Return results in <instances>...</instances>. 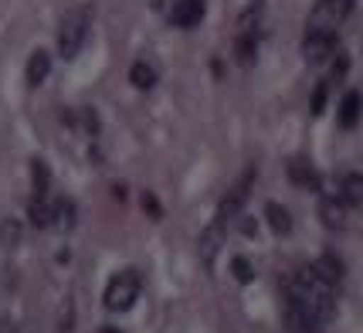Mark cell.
Listing matches in <instances>:
<instances>
[{"mask_svg": "<svg viewBox=\"0 0 363 333\" xmlns=\"http://www.w3.org/2000/svg\"><path fill=\"white\" fill-rule=\"evenodd\" d=\"M289 177H292L296 184H302V187L319 190V177H316V170H313L306 160H292V163H289Z\"/></svg>", "mask_w": 363, "mask_h": 333, "instance_id": "14", "label": "cell"}, {"mask_svg": "<svg viewBox=\"0 0 363 333\" xmlns=\"http://www.w3.org/2000/svg\"><path fill=\"white\" fill-rule=\"evenodd\" d=\"M143 207L150 211V218H153V222H157V218H163V211H160V204H157V201H153V197H150V194L143 197Z\"/></svg>", "mask_w": 363, "mask_h": 333, "instance_id": "21", "label": "cell"}, {"mask_svg": "<svg viewBox=\"0 0 363 333\" xmlns=\"http://www.w3.org/2000/svg\"><path fill=\"white\" fill-rule=\"evenodd\" d=\"M170 21L177 28H197L204 21V0H177L174 11H170Z\"/></svg>", "mask_w": 363, "mask_h": 333, "instance_id": "7", "label": "cell"}, {"mask_svg": "<svg viewBox=\"0 0 363 333\" xmlns=\"http://www.w3.org/2000/svg\"><path fill=\"white\" fill-rule=\"evenodd\" d=\"M89 24H92V11L89 7H75L62 17V28H58V51H62L65 62H72L82 51L85 38H89Z\"/></svg>", "mask_w": 363, "mask_h": 333, "instance_id": "1", "label": "cell"}, {"mask_svg": "<svg viewBox=\"0 0 363 333\" xmlns=\"http://www.w3.org/2000/svg\"><path fill=\"white\" fill-rule=\"evenodd\" d=\"M224 235H228V222L224 218H214V222L204 228V235H201V262H204L207 269L214 266V258H218V252H221V245H224Z\"/></svg>", "mask_w": 363, "mask_h": 333, "instance_id": "5", "label": "cell"}, {"mask_svg": "<svg viewBox=\"0 0 363 333\" xmlns=\"http://www.w3.org/2000/svg\"><path fill=\"white\" fill-rule=\"evenodd\" d=\"M313 272H316L323 283H330V285H340V283H343V262H340L336 255H323L316 266H313Z\"/></svg>", "mask_w": 363, "mask_h": 333, "instance_id": "11", "label": "cell"}, {"mask_svg": "<svg viewBox=\"0 0 363 333\" xmlns=\"http://www.w3.org/2000/svg\"><path fill=\"white\" fill-rule=\"evenodd\" d=\"M17 241H21V224L14 218H7V222L0 224V245H7V249H14Z\"/></svg>", "mask_w": 363, "mask_h": 333, "instance_id": "19", "label": "cell"}, {"mask_svg": "<svg viewBox=\"0 0 363 333\" xmlns=\"http://www.w3.org/2000/svg\"><path fill=\"white\" fill-rule=\"evenodd\" d=\"M360 119V92H347L343 102H340V126L343 129H353Z\"/></svg>", "mask_w": 363, "mask_h": 333, "instance_id": "12", "label": "cell"}, {"mask_svg": "<svg viewBox=\"0 0 363 333\" xmlns=\"http://www.w3.org/2000/svg\"><path fill=\"white\" fill-rule=\"evenodd\" d=\"M302 55H306L309 65H323L340 55V41H336V34H330V31H309L306 41H302Z\"/></svg>", "mask_w": 363, "mask_h": 333, "instance_id": "4", "label": "cell"}, {"mask_svg": "<svg viewBox=\"0 0 363 333\" xmlns=\"http://www.w3.org/2000/svg\"><path fill=\"white\" fill-rule=\"evenodd\" d=\"M31 177H34V194H31V197L48 201V184H51V177H48L45 160H31Z\"/></svg>", "mask_w": 363, "mask_h": 333, "instance_id": "16", "label": "cell"}, {"mask_svg": "<svg viewBox=\"0 0 363 333\" xmlns=\"http://www.w3.org/2000/svg\"><path fill=\"white\" fill-rule=\"evenodd\" d=\"M140 296V275L136 272H119L109 285H106V306H109L112 313H126L129 306L136 302Z\"/></svg>", "mask_w": 363, "mask_h": 333, "instance_id": "3", "label": "cell"}, {"mask_svg": "<svg viewBox=\"0 0 363 333\" xmlns=\"http://www.w3.org/2000/svg\"><path fill=\"white\" fill-rule=\"evenodd\" d=\"M129 82H133L136 89H153V85H157V68L146 62H136L129 68Z\"/></svg>", "mask_w": 363, "mask_h": 333, "instance_id": "15", "label": "cell"}, {"mask_svg": "<svg viewBox=\"0 0 363 333\" xmlns=\"http://www.w3.org/2000/svg\"><path fill=\"white\" fill-rule=\"evenodd\" d=\"M340 197L350 207H363V174H343L340 180Z\"/></svg>", "mask_w": 363, "mask_h": 333, "instance_id": "10", "label": "cell"}, {"mask_svg": "<svg viewBox=\"0 0 363 333\" xmlns=\"http://www.w3.org/2000/svg\"><path fill=\"white\" fill-rule=\"evenodd\" d=\"M255 41H258V34H248V31H241V38L235 41V55L241 65L255 62Z\"/></svg>", "mask_w": 363, "mask_h": 333, "instance_id": "17", "label": "cell"}, {"mask_svg": "<svg viewBox=\"0 0 363 333\" xmlns=\"http://www.w3.org/2000/svg\"><path fill=\"white\" fill-rule=\"evenodd\" d=\"M265 218H269L275 235H289V231H292V218H289V211H285L282 204L269 201V204H265Z\"/></svg>", "mask_w": 363, "mask_h": 333, "instance_id": "13", "label": "cell"}, {"mask_svg": "<svg viewBox=\"0 0 363 333\" xmlns=\"http://www.w3.org/2000/svg\"><path fill=\"white\" fill-rule=\"evenodd\" d=\"M99 333H123V330H116V327H102Z\"/></svg>", "mask_w": 363, "mask_h": 333, "instance_id": "23", "label": "cell"}, {"mask_svg": "<svg viewBox=\"0 0 363 333\" xmlns=\"http://www.w3.org/2000/svg\"><path fill=\"white\" fill-rule=\"evenodd\" d=\"M231 272H235V279H238V283H252V279H255L252 262H248V258H241V255H238L235 262H231Z\"/></svg>", "mask_w": 363, "mask_h": 333, "instance_id": "20", "label": "cell"}, {"mask_svg": "<svg viewBox=\"0 0 363 333\" xmlns=\"http://www.w3.org/2000/svg\"><path fill=\"white\" fill-rule=\"evenodd\" d=\"M0 333H17V323L14 320H0Z\"/></svg>", "mask_w": 363, "mask_h": 333, "instance_id": "22", "label": "cell"}, {"mask_svg": "<svg viewBox=\"0 0 363 333\" xmlns=\"http://www.w3.org/2000/svg\"><path fill=\"white\" fill-rule=\"evenodd\" d=\"M252 170H248V174L241 177V180H238L235 187L228 190V194H224V201H221V207H218V218H224V222H228V218H235V214H241V207H245V201H248V187H252Z\"/></svg>", "mask_w": 363, "mask_h": 333, "instance_id": "6", "label": "cell"}, {"mask_svg": "<svg viewBox=\"0 0 363 333\" xmlns=\"http://www.w3.org/2000/svg\"><path fill=\"white\" fill-rule=\"evenodd\" d=\"M319 218L330 231H340L347 224V207H343V197H323L319 201Z\"/></svg>", "mask_w": 363, "mask_h": 333, "instance_id": "8", "label": "cell"}, {"mask_svg": "<svg viewBox=\"0 0 363 333\" xmlns=\"http://www.w3.org/2000/svg\"><path fill=\"white\" fill-rule=\"evenodd\" d=\"M48 72H51V55L48 51H34L31 58H28V68H24V79L31 89H38L41 82L48 79Z\"/></svg>", "mask_w": 363, "mask_h": 333, "instance_id": "9", "label": "cell"}, {"mask_svg": "<svg viewBox=\"0 0 363 333\" xmlns=\"http://www.w3.org/2000/svg\"><path fill=\"white\" fill-rule=\"evenodd\" d=\"M353 11V0H316V7L309 11V31H330L336 34V28L343 24Z\"/></svg>", "mask_w": 363, "mask_h": 333, "instance_id": "2", "label": "cell"}, {"mask_svg": "<svg viewBox=\"0 0 363 333\" xmlns=\"http://www.w3.org/2000/svg\"><path fill=\"white\" fill-rule=\"evenodd\" d=\"M326 99H330V82H319L316 89H313V99H309V112L323 116L326 112Z\"/></svg>", "mask_w": 363, "mask_h": 333, "instance_id": "18", "label": "cell"}]
</instances>
